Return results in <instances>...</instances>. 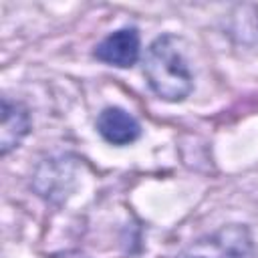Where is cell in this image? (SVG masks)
<instances>
[{"label":"cell","mask_w":258,"mask_h":258,"mask_svg":"<svg viewBox=\"0 0 258 258\" xmlns=\"http://www.w3.org/2000/svg\"><path fill=\"white\" fill-rule=\"evenodd\" d=\"M143 75L151 91L169 103L183 101L194 89L191 71L179 48V40L173 34H161L147 46Z\"/></svg>","instance_id":"1"},{"label":"cell","mask_w":258,"mask_h":258,"mask_svg":"<svg viewBox=\"0 0 258 258\" xmlns=\"http://www.w3.org/2000/svg\"><path fill=\"white\" fill-rule=\"evenodd\" d=\"M177 258H254V240L246 226L228 224L191 242Z\"/></svg>","instance_id":"2"},{"label":"cell","mask_w":258,"mask_h":258,"mask_svg":"<svg viewBox=\"0 0 258 258\" xmlns=\"http://www.w3.org/2000/svg\"><path fill=\"white\" fill-rule=\"evenodd\" d=\"M139 50H141V40H139V32L133 26L127 28H119L111 34H107L93 50L95 58L111 64V67H119V69H127L133 67L139 58Z\"/></svg>","instance_id":"3"},{"label":"cell","mask_w":258,"mask_h":258,"mask_svg":"<svg viewBox=\"0 0 258 258\" xmlns=\"http://www.w3.org/2000/svg\"><path fill=\"white\" fill-rule=\"evenodd\" d=\"M97 131L111 145H129L139 139L141 125L129 111L121 107H107L97 117Z\"/></svg>","instance_id":"4"},{"label":"cell","mask_w":258,"mask_h":258,"mask_svg":"<svg viewBox=\"0 0 258 258\" xmlns=\"http://www.w3.org/2000/svg\"><path fill=\"white\" fill-rule=\"evenodd\" d=\"M30 131L28 109L20 101L2 97V131H0V153L8 155L16 149Z\"/></svg>","instance_id":"5"},{"label":"cell","mask_w":258,"mask_h":258,"mask_svg":"<svg viewBox=\"0 0 258 258\" xmlns=\"http://www.w3.org/2000/svg\"><path fill=\"white\" fill-rule=\"evenodd\" d=\"M62 258H71V256H62ZM75 258H83V256H75Z\"/></svg>","instance_id":"6"}]
</instances>
